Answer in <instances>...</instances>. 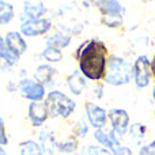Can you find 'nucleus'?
Listing matches in <instances>:
<instances>
[{
  "mask_svg": "<svg viewBox=\"0 0 155 155\" xmlns=\"http://www.w3.org/2000/svg\"><path fill=\"white\" fill-rule=\"evenodd\" d=\"M14 16H15V11L12 3L0 0V26L8 25L14 19Z\"/></svg>",
  "mask_w": 155,
  "mask_h": 155,
  "instance_id": "6ab92c4d",
  "label": "nucleus"
},
{
  "mask_svg": "<svg viewBox=\"0 0 155 155\" xmlns=\"http://www.w3.org/2000/svg\"><path fill=\"white\" fill-rule=\"evenodd\" d=\"M48 14V7L42 2H23V14L21 18V23L29 19L45 18Z\"/></svg>",
  "mask_w": 155,
  "mask_h": 155,
  "instance_id": "f8f14e48",
  "label": "nucleus"
},
{
  "mask_svg": "<svg viewBox=\"0 0 155 155\" xmlns=\"http://www.w3.org/2000/svg\"><path fill=\"white\" fill-rule=\"evenodd\" d=\"M65 82H67L68 90H70L71 94H74V95H82L83 91H84L88 86V80L80 74L79 70L72 71V72L67 76Z\"/></svg>",
  "mask_w": 155,
  "mask_h": 155,
  "instance_id": "ddd939ff",
  "label": "nucleus"
},
{
  "mask_svg": "<svg viewBox=\"0 0 155 155\" xmlns=\"http://www.w3.org/2000/svg\"><path fill=\"white\" fill-rule=\"evenodd\" d=\"M93 94L97 99H101L104 97V83H95V86L93 87Z\"/></svg>",
  "mask_w": 155,
  "mask_h": 155,
  "instance_id": "c756f323",
  "label": "nucleus"
},
{
  "mask_svg": "<svg viewBox=\"0 0 155 155\" xmlns=\"http://www.w3.org/2000/svg\"><path fill=\"white\" fill-rule=\"evenodd\" d=\"M90 131V124L86 120V117H80L78 121L74 123V128H72V136L78 137V139H82L86 137L88 135Z\"/></svg>",
  "mask_w": 155,
  "mask_h": 155,
  "instance_id": "4be33fe9",
  "label": "nucleus"
},
{
  "mask_svg": "<svg viewBox=\"0 0 155 155\" xmlns=\"http://www.w3.org/2000/svg\"><path fill=\"white\" fill-rule=\"evenodd\" d=\"M153 68H151V60L146 54L136 57L134 61V83L137 88H146L150 86L153 79Z\"/></svg>",
  "mask_w": 155,
  "mask_h": 155,
  "instance_id": "39448f33",
  "label": "nucleus"
},
{
  "mask_svg": "<svg viewBox=\"0 0 155 155\" xmlns=\"http://www.w3.org/2000/svg\"><path fill=\"white\" fill-rule=\"evenodd\" d=\"M151 94H153V99L155 101V84L153 86V93H151Z\"/></svg>",
  "mask_w": 155,
  "mask_h": 155,
  "instance_id": "72a5a7b5",
  "label": "nucleus"
},
{
  "mask_svg": "<svg viewBox=\"0 0 155 155\" xmlns=\"http://www.w3.org/2000/svg\"><path fill=\"white\" fill-rule=\"evenodd\" d=\"M45 104L48 106L49 116L53 118L67 120L75 113L76 102L60 90H51L45 98Z\"/></svg>",
  "mask_w": 155,
  "mask_h": 155,
  "instance_id": "7ed1b4c3",
  "label": "nucleus"
},
{
  "mask_svg": "<svg viewBox=\"0 0 155 155\" xmlns=\"http://www.w3.org/2000/svg\"><path fill=\"white\" fill-rule=\"evenodd\" d=\"M79 150V139L75 136L65 137L63 142H59L57 151L63 154H74Z\"/></svg>",
  "mask_w": 155,
  "mask_h": 155,
  "instance_id": "aec40b11",
  "label": "nucleus"
},
{
  "mask_svg": "<svg viewBox=\"0 0 155 155\" xmlns=\"http://www.w3.org/2000/svg\"><path fill=\"white\" fill-rule=\"evenodd\" d=\"M109 56L107 45L98 38L86 40L74 52L80 74L87 80L98 83L105 79Z\"/></svg>",
  "mask_w": 155,
  "mask_h": 155,
  "instance_id": "f257e3e1",
  "label": "nucleus"
},
{
  "mask_svg": "<svg viewBox=\"0 0 155 155\" xmlns=\"http://www.w3.org/2000/svg\"><path fill=\"white\" fill-rule=\"evenodd\" d=\"M53 22L51 18H41V19H29L19 25V33L23 37H41L48 34L52 30Z\"/></svg>",
  "mask_w": 155,
  "mask_h": 155,
  "instance_id": "423d86ee",
  "label": "nucleus"
},
{
  "mask_svg": "<svg viewBox=\"0 0 155 155\" xmlns=\"http://www.w3.org/2000/svg\"><path fill=\"white\" fill-rule=\"evenodd\" d=\"M8 144V135H7V131H5V124H4V120L0 118V146L5 147Z\"/></svg>",
  "mask_w": 155,
  "mask_h": 155,
  "instance_id": "bb28decb",
  "label": "nucleus"
},
{
  "mask_svg": "<svg viewBox=\"0 0 155 155\" xmlns=\"http://www.w3.org/2000/svg\"><path fill=\"white\" fill-rule=\"evenodd\" d=\"M41 57H42L48 64H57V63L63 61L64 54H63V52L60 51V49L45 46V49H44L42 53H41Z\"/></svg>",
  "mask_w": 155,
  "mask_h": 155,
  "instance_id": "412c9836",
  "label": "nucleus"
},
{
  "mask_svg": "<svg viewBox=\"0 0 155 155\" xmlns=\"http://www.w3.org/2000/svg\"><path fill=\"white\" fill-rule=\"evenodd\" d=\"M38 143H40L41 148H42L45 155H53L57 151V146L59 142L54 139V136L49 131H41L40 137H38Z\"/></svg>",
  "mask_w": 155,
  "mask_h": 155,
  "instance_id": "dca6fc26",
  "label": "nucleus"
},
{
  "mask_svg": "<svg viewBox=\"0 0 155 155\" xmlns=\"http://www.w3.org/2000/svg\"><path fill=\"white\" fill-rule=\"evenodd\" d=\"M0 155H7V151H5V148L3 146H0Z\"/></svg>",
  "mask_w": 155,
  "mask_h": 155,
  "instance_id": "473e14b6",
  "label": "nucleus"
},
{
  "mask_svg": "<svg viewBox=\"0 0 155 155\" xmlns=\"http://www.w3.org/2000/svg\"><path fill=\"white\" fill-rule=\"evenodd\" d=\"M10 68H11V65L8 64L5 60L0 59V70H2V71H5V70H10Z\"/></svg>",
  "mask_w": 155,
  "mask_h": 155,
  "instance_id": "7c9ffc66",
  "label": "nucleus"
},
{
  "mask_svg": "<svg viewBox=\"0 0 155 155\" xmlns=\"http://www.w3.org/2000/svg\"><path fill=\"white\" fill-rule=\"evenodd\" d=\"M19 155H45L37 140L27 139L19 143Z\"/></svg>",
  "mask_w": 155,
  "mask_h": 155,
  "instance_id": "a211bd4d",
  "label": "nucleus"
},
{
  "mask_svg": "<svg viewBox=\"0 0 155 155\" xmlns=\"http://www.w3.org/2000/svg\"><path fill=\"white\" fill-rule=\"evenodd\" d=\"M93 137L97 142V144L106 148V150H109L110 153H113L118 146H121V142H120V139H118V136L112 129H110V131L109 129H105V128L95 129V131L93 132Z\"/></svg>",
  "mask_w": 155,
  "mask_h": 155,
  "instance_id": "9b49d317",
  "label": "nucleus"
},
{
  "mask_svg": "<svg viewBox=\"0 0 155 155\" xmlns=\"http://www.w3.org/2000/svg\"><path fill=\"white\" fill-rule=\"evenodd\" d=\"M5 44H7V48L16 59H21L25 53L27 52V42L25 40V37L16 30H11L7 34L4 35Z\"/></svg>",
  "mask_w": 155,
  "mask_h": 155,
  "instance_id": "9d476101",
  "label": "nucleus"
},
{
  "mask_svg": "<svg viewBox=\"0 0 155 155\" xmlns=\"http://www.w3.org/2000/svg\"><path fill=\"white\" fill-rule=\"evenodd\" d=\"M80 155H112V153L98 144H87L80 150Z\"/></svg>",
  "mask_w": 155,
  "mask_h": 155,
  "instance_id": "393cba45",
  "label": "nucleus"
},
{
  "mask_svg": "<svg viewBox=\"0 0 155 155\" xmlns=\"http://www.w3.org/2000/svg\"><path fill=\"white\" fill-rule=\"evenodd\" d=\"M146 131H147L146 125H143V124H140V123H135V124H132V125L129 127L128 134L131 135L134 139L142 140L143 137H144V135H146Z\"/></svg>",
  "mask_w": 155,
  "mask_h": 155,
  "instance_id": "a878e982",
  "label": "nucleus"
},
{
  "mask_svg": "<svg viewBox=\"0 0 155 155\" xmlns=\"http://www.w3.org/2000/svg\"><path fill=\"white\" fill-rule=\"evenodd\" d=\"M112 155H135V154H134V151L128 147V146L121 144V146H118L114 151H113Z\"/></svg>",
  "mask_w": 155,
  "mask_h": 155,
  "instance_id": "c85d7f7f",
  "label": "nucleus"
},
{
  "mask_svg": "<svg viewBox=\"0 0 155 155\" xmlns=\"http://www.w3.org/2000/svg\"><path fill=\"white\" fill-rule=\"evenodd\" d=\"M107 117L112 125V131L118 137H123L124 135L128 134L129 127H131V118H129V113L125 109L113 107L107 112Z\"/></svg>",
  "mask_w": 155,
  "mask_h": 155,
  "instance_id": "0eeeda50",
  "label": "nucleus"
},
{
  "mask_svg": "<svg viewBox=\"0 0 155 155\" xmlns=\"http://www.w3.org/2000/svg\"><path fill=\"white\" fill-rule=\"evenodd\" d=\"M0 59L5 60V61H7L11 67L16 65V64H18V61H19V60L16 59V57L14 56L10 51H8L7 44H5V40H4V37H3L2 34H0Z\"/></svg>",
  "mask_w": 155,
  "mask_h": 155,
  "instance_id": "5701e85b",
  "label": "nucleus"
},
{
  "mask_svg": "<svg viewBox=\"0 0 155 155\" xmlns=\"http://www.w3.org/2000/svg\"><path fill=\"white\" fill-rule=\"evenodd\" d=\"M139 155H155V140L142 146L139 150Z\"/></svg>",
  "mask_w": 155,
  "mask_h": 155,
  "instance_id": "cd10ccee",
  "label": "nucleus"
},
{
  "mask_svg": "<svg viewBox=\"0 0 155 155\" xmlns=\"http://www.w3.org/2000/svg\"><path fill=\"white\" fill-rule=\"evenodd\" d=\"M154 118H155V109H154Z\"/></svg>",
  "mask_w": 155,
  "mask_h": 155,
  "instance_id": "f704fd0d",
  "label": "nucleus"
},
{
  "mask_svg": "<svg viewBox=\"0 0 155 155\" xmlns=\"http://www.w3.org/2000/svg\"><path fill=\"white\" fill-rule=\"evenodd\" d=\"M101 23L109 29H118L124 23V15H101Z\"/></svg>",
  "mask_w": 155,
  "mask_h": 155,
  "instance_id": "b1692460",
  "label": "nucleus"
},
{
  "mask_svg": "<svg viewBox=\"0 0 155 155\" xmlns=\"http://www.w3.org/2000/svg\"><path fill=\"white\" fill-rule=\"evenodd\" d=\"M94 4L97 5L101 15H124L125 14L124 5L116 0H99Z\"/></svg>",
  "mask_w": 155,
  "mask_h": 155,
  "instance_id": "2eb2a0df",
  "label": "nucleus"
},
{
  "mask_svg": "<svg viewBox=\"0 0 155 155\" xmlns=\"http://www.w3.org/2000/svg\"><path fill=\"white\" fill-rule=\"evenodd\" d=\"M70 44H71V37L63 31H53L51 35L46 37V46L60 49V51L68 48Z\"/></svg>",
  "mask_w": 155,
  "mask_h": 155,
  "instance_id": "f3484780",
  "label": "nucleus"
},
{
  "mask_svg": "<svg viewBox=\"0 0 155 155\" xmlns=\"http://www.w3.org/2000/svg\"><path fill=\"white\" fill-rule=\"evenodd\" d=\"M134 80V63L117 54H110L104 82L113 87L125 86Z\"/></svg>",
  "mask_w": 155,
  "mask_h": 155,
  "instance_id": "f03ea898",
  "label": "nucleus"
},
{
  "mask_svg": "<svg viewBox=\"0 0 155 155\" xmlns=\"http://www.w3.org/2000/svg\"><path fill=\"white\" fill-rule=\"evenodd\" d=\"M151 68H153V75L155 78V53H154L153 59H151Z\"/></svg>",
  "mask_w": 155,
  "mask_h": 155,
  "instance_id": "2f4dec72",
  "label": "nucleus"
},
{
  "mask_svg": "<svg viewBox=\"0 0 155 155\" xmlns=\"http://www.w3.org/2000/svg\"><path fill=\"white\" fill-rule=\"evenodd\" d=\"M0 118H2V117H0Z\"/></svg>",
  "mask_w": 155,
  "mask_h": 155,
  "instance_id": "c9c22d12",
  "label": "nucleus"
},
{
  "mask_svg": "<svg viewBox=\"0 0 155 155\" xmlns=\"http://www.w3.org/2000/svg\"><path fill=\"white\" fill-rule=\"evenodd\" d=\"M18 90L21 95L29 102H42L45 101L48 91L46 87L37 80L30 78H22L18 82Z\"/></svg>",
  "mask_w": 155,
  "mask_h": 155,
  "instance_id": "20e7f679",
  "label": "nucleus"
},
{
  "mask_svg": "<svg viewBox=\"0 0 155 155\" xmlns=\"http://www.w3.org/2000/svg\"><path fill=\"white\" fill-rule=\"evenodd\" d=\"M49 110L45 101L42 102H29L27 105V118L33 128H41L48 121Z\"/></svg>",
  "mask_w": 155,
  "mask_h": 155,
  "instance_id": "1a4fd4ad",
  "label": "nucleus"
},
{
  "mask_svg": "<svg viewBox=\"0 0 155 155\" xmlns=\"http://www.w3.org/2000/svg\"><path fill=\"white\" fill-rule=\"evenodd\" d=\"M56 74L57 70L52 64H48V63L40 64L37 65V68L34 71V80H37L38 83H41V84H44L46 87L48 84H52Z\"/></svg>",
  "mask_w": 155,
  "mask_h": 155,
  "instance_id": "4468645a",
  "label": "nucleus"
},
{
  "mask_svg": "<svg viewBox=\"0 0 155 155\" xmlns=\"http://www.w3.org/2000/svg\"><path fill=\"white\" fill-rule=\"evenodd\" d=\"M84 117L88 121L90 127H93L94 131L95 129H102L106 127V123L109 121L107 117V112L106 109H104L102 106L97 105L95 102H86L84 105Z\"/></svg>",
  "mask_w": 155,
  "mask_h": 155,
  "instance_id": "6e6552de",
  "label": "nucleus"
}]
</instances>
